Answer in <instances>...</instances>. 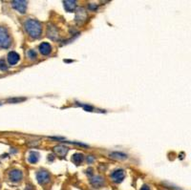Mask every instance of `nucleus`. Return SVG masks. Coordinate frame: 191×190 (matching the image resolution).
I'll return each mask as SVG.
<instances>
[{
  "instance_id": "obj_12",
  "label": "nucleus",
  "mask_w": 191,
  "mask_h": 190,
  "mask_svg": "<svg viewBox=\"0 0 191 190\" xmlns=\"http://www.w3.org/2000/svg\"><path fill=\"white\" fill-rule=\"evenodd\" d=\"M91 182L93 183L96 187H99V186H101L103 185L104 180H103L102 177H100V176H95L94 178H92Z\"/></svg>"
},
{
  "instance_id": "obj_20",
  "label": "nucleus",
  "mask_w": 191,
  "mask_h": 190,
  "mask_svg": "<svg viewBox=\"0 0 191 190\" xmlns=\"http://www.w3.org/2000/svg\"><path fill=\"white\" fill-rule=\"evenodd\" d=\"M22 100H25V98H12V99H10L9 101H22Z\"/></svg>"
},
{
  "instance_id": "obj_6",
  "label": "nucleus",
  "mask_w": 191,
  "mask_h": 190,
  "mask_svg": "<svg viewBox=\"0 0 191 190\" xmlns=\"http://www.w3.org/2000/svg\"><path fill=\"white\" fill-rule=\"evenodd\" d=\"M9 177H10V180L12 181V182H19L23 177V174L20 170L18 169H14L12 170L10 174H9Z\"/></svg>"
},
{
  "instance_id": "obj_16",
  "label": "nucleus",
  "mask_w": 191,
  "mask_h": 190,
  "mask_svg": "<svg viewBox=\"0 0 191 190\" xmlns=\"http://www.w3.org/2000/svg\"><path fill=\"white\" fill-rule=\"evenodd\" d=\"M112 158H115V159H118V160H124L127 158V156L123 153H120V152H115V153L111 154Z\"/></svg>"
},
{
  "instance_id": "obj_19",
  "label": "nucleus",
  "mask_w": 191,
  "mask_h": 190,
  "mask_svg": "<svg viewBox=\"0 0 191 190\" xmlns=\"http://www.w3.org/2000/svg\"><path fill=\"white\" fill-rule=\"evenodd\" d=\"M82 107H83L84 110H86V111H93V107H92V106H89V105H82Z\"/></svg>"
},
{
  "instance_id": "obj_7",
  "label": "nucleus",
  "mask_w": 191,
  "mask_h": 190,
  "mask_svg": "<svg viewBox=\"0 0 191 190\" xmlns=\"http://www.w3.org/2000/svg\"><path fill=\"white\" fill-rule=\"evenodd\" d=\"M19 58H20V56H19V55L15 52H10L8 54V56H7V60H8V63L10 65H15L16 63L19 61Z\"/></svg>"
},
{
  "instance_id": "obj_14",
  "label": "nucleus",
  "mask_w": 191,
  "mask_h": 190,
  "mask_svg": "<svg viewBox=\"0 0 191 190\" xmlns=\"http://www.w3.org/2000/svg\"><path fill=\"white\" fill-rule=\"evenodd\" d=\"M55 151L56 152L57 154H59L60 157H64L67 152H68V148L65 147V146H56L55 147Z\"/></svg>"
},
{
  "instance_id": "obj_1",
  "label": "nucleus",
  "mask_w": 191,
  "mask_h": 190,
  "mask_svg": "<svg viewBox=\"0 0 191 190\" xmlns=\"http://www.w3.org/2000/svg\"><path fill=\"white\" fill-rule=\"evenodd\" d=\"M25 30L33 38H38L42 34V26L40 22L35 19H28L24 23Z\"/></svg>"
},
{
  "instance_id": "obj_21",
  "label": "nucleus",
  "mask_w": 191,
  "mask_h": 190,
  "mask_svg": "<svg viewBox=\"0 0 191 190\" xmlns=\"http://www.w3.org/2000/svg\"><path fill=\"white\" fill-rule=\"evenodd\" d=\"M89 8L92 9V10H96V9H97V6H96L95 4H90V5H89Z\"/></svg>"
},
{
  "instance_id": "obj_9",
  "label": "nucleus",
  "mask_w": 191,
  "mask_h": 190,
  "mask_svg": "<svg viewBox=\"0 0 191 190\" xmlns=\"http://www.w3.org/2000/svg\"><path fill=\"white\" fill-rule=\"evenodd\" d=\"M63 5L67 12H74L76 8V2L74 0H69V1H63Z\"/></svg>"
},
{
  "instance_id": "obj_4",
  "label": "nucleus",
  "mask_w": 191,
  "mask_h": 190,
  "mask_svg": "<svg viewBox=\"0 0 191 190\" xmlns=\"http://www.w3.org/2000/svg\"><path fill=\"white\" fill-rule=\"evenodd\" d=\"M50 178L51 176L48 171H40L36 174V180L40 185H44V183L48 182L50 181Z\"/></svg>"
},
{
  "instance_id": "obj_8",
  "label": "nucleus",
  "mask_w": 191,
  "mask_h": 190,
  "mask_svg": "<svg viewBox=\"0 0 191 190\" xmlns=\"http://www.w3.org/2000/svg\"><path fill=\"white\" fill-rule=\"evenodd\" d=\"M39 52L43 55H49L52 52V46L48 42H43L39 45Z\"/></svg>"
},
{
  "instance_id": "obj_11",
  "label": "nucleus",
  "mask_w": 191,
  "mask_h": 190,
  "mask_svg": "<svg viewBox=\"0 0 191 190\" xmlns=\"http://www.w3.org/2000/svg\"><path fill=\"white\" fill-rule=\"evenodd\" d=\"M38 159H39V154H38L37 152H35V151L30 152L29 158H28V161L30 163H36Z\"/></svg>"
},
{
  "instance_id": "obj_2",
  "label": "nucleus",
  "mask_w": 191,
  "mask_h": 190,
  "mask_svg": "<svg viewBox=\"0 0 191 190\" xmlns=\"http://www.w3.org/2000/svg\"><path fill=\"white\" fill-rule=\"evenodd\" d=\"M11 37L7 29L0 27V48L7 49L11 46Z\"/></svg>"
},
{
  "instance_id": "obj_17",
  "label": "nucleus",
  "mask_w": 191,
  "mask_h": 190,
  "mask_svg": "<svg viewBox=\"0 0 191 190\" xmlns=\"http://www.w3.org/2000/svg\"><path fill=\"white\" fill-rule=\"evenodd\" d=\"M8 69V66L6 64V62L3 59H0V70L1 71H6Z\"/></svg>"
},
{
  "instance_id": "obj_5",
  "label": "nucleus",
  "mask_w": 191,
  "mask_h": 190,
  "mask_svg": "<svg viewBox=\"0 0 191 190\" xmlns=\"http://www.w3.org/2000/svg\"><path fill=\"white\" fill-rule=\"evenodd\" d=\"M125 177V172L124 170L122 169H118V170H115L114 172L111 174V178L114 182H122V180L124 179Z\"/></svg>"
},
{
  "instance_id": "obj_18",
  "label": "nucleus",
  "mask_w": 191,
  "mask_h": 190,
  "mask_svg": "<svg viewBox=\"0 0 191 190\" xmlns=\"http://www.w3.org/2000/svg\"><path fill=\"white\" fill-rule=\"evenodd\" d=\"M28 56H29L30 58H32V59H35L36 58V53L35 52L34 50H30L29 52H28Z\"/></svg>"
},
{
  "instance_id": "obj_10",
  "label": "nucleus",
  "mask_w": 191,
  "mask_h": 190,
  "mask_svg": "<svg viewBox=\"0 0 191 190\" xmlns=\"http://www.w3.org/2000/svg\"><path fill=\"white\" fill-rule=\"evenodd\" d=\"M48 36L51 39L53 40H56L57 36H59V32H57L56 28L54 26H49L48 28Z\"/></svg>"
},
{
  "instance_id": "obj_3",
  "label": "nucleus",
  "mask_w": 191,
  "mask_h": 190,
  "mask_svg": "<svg viewBox=\"0 0 191 190\" xmlns=\"http://www.w3.org/2000/svg\"><path fill=\"white\" fill-rule=\"evenodd\" d=\"M12 6L15 10L19 12L20 14H24L27 10V1H22V0H15L12 2Z\"/></svg>"
},
{
  "instance_id": "obj_22",
  "label": "nucleus",
  "mask_w": 191,
  "mask_h": 190,
  "mask_svg": "<svg viewBox=\"0 0 191 190\" xmlns=\"http://www.w3.org/2000/svg\"><path fill=\"white\" fill-rule=\"evenodd\" d=\"M141 190H151V189H150V187L148 185H143Z\"/></svg>"
},
{
  "instance_id": "obj_15",
  "label": "nucleus",
  "mask_w": 191,
  "mask_h": 190,
  "mask_svg": "<svg viewBox=\"0 0 191 190\" xmlns=\"http://www.w3.org/2000/svg\"><path fill=\"white\" fill-rule=\"evenodd\" d=\"M84 160V156L80 153H76L73 156V162L76 164H80Z\"/></svg>"
},
{
  "instance_id": "obj_13",
  "label": "nucleus",
  "mask_w": 191,
  "mask_h": 190,
  "mask_svg": "<svg viewBox=\"0 0 191 190\" xmlns=\"http://www.w3.org/2000/svg\"><path fill=\"white\" fill-rule=\"evenodd\" d=\"M76 19L78 20H81V21H84L85 20V17H86V14L84 10L82 8H79L76 10Z\"/></svg>"
}]
</instances>
